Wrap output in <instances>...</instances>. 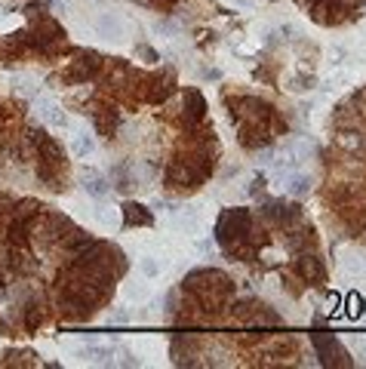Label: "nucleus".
<instances>
[{
    "label": "nucleus",
    "instance_id": "f257e3e1",
    "mask_svg": "<svg viewBox=\"0 0 366 369\" xmlns=\"http://www.w3.org/2000/svg\"><path fill=\"white\" fill-rule=\"evenodd\" d=\"M182 289L188 295H197V302L219 304L234 293V283L228 280L222 271H215V268H200V271H191L188 277H185Z\"/></svg>",
    "mask_w": 366,
    "mask_h": 369
},
{
    "label": "nucleus",
    "instance_id": "f03ea898",
    "mask_svg": "<svg viewBox=\"0 0 366 369\" xmlns=\"http://www.w3.org/2000/svg\"><path fill=\"white\" fill-rule=\"evenodd\" d=\"M215 237H219L222 246L247 240L249 237V212L247 209H225L219 216V225H215Z\"/></svg>",
    "mask_w": 366,
    "mask_h": 369
},
{
    "label": "nucleus",
    "instance_id": "7ed1b4c3",
    "mask_svg": "<svg viewBox=\"0 0 366 369\" xmlns=\"http://www.w3.org/2000/svg\"><path fill=\"white\" fill-rule=\"evenodd\" d=\"M314 347H317L323 366H351L348 351L339 345V338L333 332H314Z\"/></svg>",
    "mask_w": 366,
    "mask_h": 369
},
{
    "label": "nucleus",
    "instance_id": "20e7f679",
    "mask_svg": "<svg viewBox=\"0 0 366 369\" xmlns=\"http://www.w3.org/2000/svg\"><path fill=\"white\" fill-rule=\"evenodd\" d=\"M99 71H102V59L92 55V53H81V59L71 62V65L65 68V80H68V83H83V80L99 77Z\"/></svg>",
    "mask_w": 366,
    "mask_h": 369
},
{
    "label": "nucleus",
    "instance_id": "39448f33",
    "mask_svg": "<svg viewBox=\"0 0 366 369\" xmlns=\"http://www.w3.org/2000/svg\"><path fill=\"white\" fill-rule=\"evenodd\" d=\"M206 117V98L197 89H185V108H182V123L188 130H197V123H203Z\"/></svg>",
    "mask_w": 366,
    "mask_h": 369
},
{
    "label": "nucleus",
    "instance_id": "423d86ee",
    "mask_svg": "<svg viewBox=\"0 0 366 369\" xmlns=\"http://www.w3.org/2000/svg\"><path fill=\"white\" fill-rule=\"evenodd\" d=\"M296 271H299V280L311 283V286H317V283H323V265L317 255H299L296 259Z\"/></svg>",
    "mask_w": 366,
    "mask_h": 369
},
{
    "label": "nucleus",
    "instance_id": "0eeeda50",
    "mask_svg": "<svg viewBox=\"0 0 366 369\" xmlns=\"http://www.w3.org/2000/svg\"><path fill=\"white\" fill-rule=\"evenodd\" d=\"M10 268H13L16 274H31L34 268H38V261L31 259L28 246H13V252H10Z\"/></svg>",
    "mask_w": 366,
    "mask_h": 369
},
{
    "label": "nucleus",
    "instance_id": "6e6552de",
    "mask_svg": "<svg viewBox=\"0 0 366 369\" xmlns=\"http://www.w3.org/2000/svg\"><path fill=\"white\" fill-rule=\"evenodd\" d=\"M124 225H126V228H142V225H151V212L142 207V203H124Z\"/></svg>",
    "mask_w": 366,
    "mask_h": 369
},
{
    "label": "nucleus",
    "instance_id": "1a4fd4ad",
    "mask_svg": "<svg viewBox=\"0 0 366 369\" xmlns=\"http://www.w3.org/2000/svg\"><path fill=\"white\" fill-rule=\"evenodd\" d=\"M83 188L90 197H105L108 194V179L102 173H96V169H86L83 173Z\"/></svg>",
    "mask_w": 366,
    "mask_h": 369
},
{
    "label": "nucleus",
    "instance_id": "9d476101",
    "mask_svg": "<svg viewBox=\"0 0 366 369\" xmlns=\"http://www.w3.org/2000/svg\"><path fill=\"white\" fill-rule=\"evenodd\" d=\"M117 120H120V114L114 108H108V105L99 108V105H96V126H99V132H102V136H111L114 126H117Z\"/></svg>",
    "mask_w": 366,
    "mask_h": 369
},
{
    "label": "nucleus",
    "instance_id": "9b49d317",
    "mask_svg": "<svg viewBox=\"0 0 366 369\" xmlns=\"http://www.w3.org/2000/svg\"><path fill=\"white\" fill-rule=\"evenodd\" d=\"M40 117L43 120H47V123L49 126H65V123H68V120H65V114H62V111L59 108H56V105H40Z\"/></svg>",
    "mask_w": 366,
    "mask_h": 369
},
{
    "label": "nucleus",
    "instance_id": "f8f14e48",
    "mask_svg": "<svg viewBox=\"0 0 366 369\" xmlns=\"http://www.w3.org/2000/svg\"><path fill=\"white\" fill-rule=\"evenodd\" d=\"M286 191H290V194H308V191H311V182H308V175H290V179H286Z\"/></svg>",
    "mask_w": 366,
    "mask_h": 369
},
{
    "label": "nucleus",
    "instance_id": "ddd939ff",
    "mask_svg": "<svg viewBox=\"0 0 366 369\" xmlns=\"http://www.w3.org/2000/svg\"><path fill=\"white\" fill-rule=\"evenodd\" d=\"M74 157H86L92 151V136H74V145H71Z\"/></svg>",
    "mask_w": 366,
    "mask_h": 369
},
{
    "label": "nucleus",
    "instance_id": "4468645a",
    "mask_svg": "<svg viewBox=\"0 0 366 369\" xmlns=\"http://www.w3.org/2000/svg\"><path fill=\"white\" fill-rule=\"evenodd\" d=\"M339 145H342V148H348V151H357V148L363 145V139L357 136V132H348V136H342V139H339Z\"/></svg>",
    "mask_w": 366,
    "mask_h": 369
},
{
    "label": "nucleus",
    "instance_id": "2eb2a0df",
    "mask_svg": "<svg viewBox=\"0 0 366 369\" xmlns=\"http://www.w3.org/2000/svg\"><path fill=\"white\" fill-rule=\"evenodd\" d=\"M135 53H139L142 59H148V62H157V53L151 46H135Z\"/></svg>",
    "mask_w": 366,
    "mask_h": 369
},
{
    "label": "nucleus",
    "instance_id": "dca6fc26",
    "mask_svg": "<svg viewBox=\"0 0 366 369\" xmlns=\"http://www.w3.org/2000/svg\"><path fill=\"white\" fill-rule=\"evenodd\" d=\"M339 3H342L344 10H348V12H351V10H357V6H363L366 0H339Z\"/></svg>",
    "mask_w": 366,
    "mask_h": 369
},
{
    "label": "nucleus",
    "instance_id": "f3484780",
    "mask_svg": "<svg viewBox=\"0 0 366 369\" xmlns=\"http://www.w3.org/2000/svg\"><path fill=\"white\" fill-rule=\"evenodd\" d=\"M142 271H145V274H157V265L151 259H145V261H142Z\"/></svg>",
    "mask_w": 366,
    "mask_h": 369
},
{
    "label": "nucleus",
    "instance_id": "a211bd4d",
    "mask_svg": "<svg viewBox=\"0 0 366 369\" xmlns=\"http://www.w3.org/2000/svg\"><path fill=\"white\" fill-rule=\"evenodd\" d=\"M299 3H305V6H308V10H311V6H314V3H317V0H299Z\"/></svg>",
    "mask_w": 366,
    "mask_h": 369
}]
</instances>
